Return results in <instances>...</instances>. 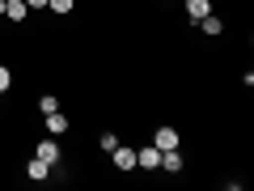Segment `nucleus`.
<instances>
[{
    "label": "nucleus",
    "instance_id": "9d476101",
    "mask_svg": "<svg viewBox=\"0 0 254 191\" xmlns=\"http://www.w3.org/2000/svg\"><path fill=\"white\" fill-rule=\"evenodd\" d=\"M157 170H165V174H182V153H178V149H165Z\"/></svg>",
    "mask_w": 254,
    "mask_h": 191
},
{
    "label": "nucleus",
    "instance_id": "7ed1b4c3",
    "mask_svg": "<svg viewBox=\"0 0 254 191\" xmlns=\"http://www.w3.org/2000/svg\"><path fill=\"white\" fill-rule=\"evenodd\" d=\"M153 145L161 149V153H165V149H178V145H182V132H178L174 123H161V127L153 132Z\"/></svg>",
    "mask_w": 254,
    "mask_h": 191
},
{
    "label": "nucleus",
    "instance_id": "4468645a",
    "mask_svg": "<svg viewBox=\"0 0 254 191\" xmlns=\"http://www.w3.org/2000/svg\"><path fill=\"white\" fill-rule=\"evenodd\" d=\"M98 145H102V153H110V149L119 145V136H115V132H102V140H98Z\"/></svg>",
    "mask_w": 254,
    "mask_h": 191
},
{
    "label": "nucleus",
    "instance_id": "ddd939ff",
    "mask_svg": "<svg viewBox=\"0 0 254 191\" xmlns=\"http://www.w3.org/2000/svg\"><path fill=\"white\" fill-rule=\"evenodd\" d=\"M13 90V73H9V64H0V94H9Z\"/></svg>",
    "mask_w": 254,
    "mask_h": 191
},
{
    "label": "nucleus",
    "instance_id": "9b49d317",
    "mask_svg": "<svg viewBox=\"0 0 254 191\" xmlns=\"http://www.w3.org/2000/svg\"><path fill=\"white\" fill-rule=\"evenodd\" d=\"M47 9H51L55 17H68V13L76 9V0H47Z\"/></svg>",
    "mask_w": 254,
    "mask_h": 191
},
{
    "label": "nucleus",
    "instance_id": "0eeeda50",
    "mask_svg": "<svg viewBox=\"0 0 254 191\" xmlns=\"http://www.w3.org/2000/svg\"><path fill=\"white\" fill-rule=\"evenodd\" d=\"M26 179L30 183H47V179H51V166H47L43 157H30V162H26Z\"/></svg>",
    "mask_w": 254,
    "mask_h": 191
},
{
    "label": "nucleus",
    "instance_id": "423d86ee",
    "mask_svg": "<svg viewBox=\"0 0 254 191\" xmlns=\"http://www.w3.org/2000/svg\"><path fill=\"white\" fill-rule=\"evenodd\" d=\"M195 26H199V30H203V34H208V38H220V34H225V17H220L216 9H212L208 17H199V21H195Z\"/></svg>",
    "mask_w": 254,
    "mask_h": 191
},
{
    "label": "nucleus",
    "instance_id": "f257e3e1",
    "mask_svg": "<svg viewBox=\"0 0 254 191\" xmlns=\"http://www.w3.org/2000/svg\"><path fill=\"white\" fill-rule=\"evenodd\" d=\"M34 157H43L47 166H64V145H60V136H43V140H34Z\"/></svg>",
    "mask_w": 254,
    "mask_h": 191
},
{
    "label": "nucleus",
    "instance_id": "2eb2a0df",
    "mask_svg": "<svg viewBox=\"0 0 254 191\" xmlns=\"http://www.w3.org/2000/svg\"><path fill=\"white\" fill-rule=\"evenodd\" d=\"M26 4H30V13H34V9H47V0H26Z\"/></svg>",
    "mask_w": 254,
    "mask_h": 191
},
{
    "label": "nucleus",
    "instance_id": "f03ea898",
    "mask_svg": "<svg viewBox=\"0 0 254 191\" xmlns=\"http://www.w3.org/2000/svg\"><path fill=\"white\" fill-rule=\"evenodd\" d=\"M110 162H115V170L119 174H127V170H136V149H131V145H123V140H119V145L115 149H110Z\"/></svg>",
    "mask_w": 254,
    "mask_h": 191
},
{
    "label": "nucleus",
    "instance_id": "20e7f679",
    "mask_svg": "<svg viewBox=\"0 0 254 191\" xmlns=\"http://www.w3.org/2000/svg\"><path fill=\"white\" fill-rule=\"evenodd\" d=\"M136 166H140V170H157V166H161V149H157L153 140L140 145V149H136Z\"/></svg>",
    "mask_w": 254,
    "mask_h": 191
},
{
    "label": "nucleus",
    "instance_id": "f8f14e48",
    "mask_svg": "<svg viewBox=\"0 0 254 191\" xmlns=\"http://www.w3.org/2000/svg\"><path fill=\"white\" fill-rule=\"evenodd\" d=\"M51 110H60V98L55 94H38V115H51Z\"/></svg>",
    "mask_w": 254,
    "mask_h": 191
},
{
    "label": "nucleus",
    "instance_id": "dca6fc26",
    "mask_svg": "<svg viewBox=\"0 0 254 191\" xmlns=\"http://www.w3.org/2000/svg\"><path fill=\"white\" fill-rule=\"evenodd\" d=\"M0 17H4V0H0Z\"/></svg>",
    "mask_w": 254,
    "mask_h": 191
},
{
    "label": "nucleus",
    "instance_id": "39448f33",
    "mask_svg": "<svg viewBox=\"0 0 254 191\" xmlns=\"http://www.w3.org/2000/svg\"><path fill=\"white\" fill-rule=\"evenodd\" d=\"M4 21L26 26V21H30V4H26V0H4Z\"/></svg>",
    "mask_w": 254,
    "mask_h": 191
},
{
    "label": "nucleus",
    "instance_id": "1a4fd4ad",
    "mask_svg": "<svg viewBox=\"0 0 254 191\" xmlns=\"http://www.w3.org/2000/svg\"><path fill=\"white\" fill-rule=\"evenodd\" d=\"M182 13H187L190 21H199V17L212 13V0H182Z\"/></svg>",
    "mask_w": 254,
    "mask_h": 191
},
{
    "label": "nucleus",
    "instance_id": "6e6552de",
    "mask_svg": "<svg viewBox=\"0 0 254 191\" xmlns=\"http://www.w3.org/2000/svg\"><path fill=\"white\" fill-rule=\"evenodd\" d=\"M47 119V136H64V132H68V115H64V110H51V115H43Z\"/></svg>",
    "mask_w": 254,
    "mask_h": 191
}]
</instances>
